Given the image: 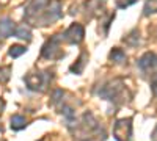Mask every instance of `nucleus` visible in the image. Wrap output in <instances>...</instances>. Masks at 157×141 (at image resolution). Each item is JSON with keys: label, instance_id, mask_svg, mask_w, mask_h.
<instances>
[{"label": "nucleus", "instance_id": "1", "mask_svg": "<svg viewBox=\"0 0 157 141\" xmlns=\"http://www.w3.org/2000/svg\"><path fill=\"white\" fill-rule=\"evenodd\" d=\"M63 36H64V39H68L71 44L80 43V41L83 39V28H82V25H78V24L71 25V27L66 30V33H64Z\"/></svg>", "mask_w": 157, "mask_h": 141}, {"label": "nucleus", "instance_id": "2", "mask_svg": "<svg viewBox=\"0 0 157 141\" xmlns=\"http://www.w3.org/2000/svg\"><path fill=\"white\" fill-rule=\"evenodd\" d=\"M13 32H14V24H13L11 19L5 17L0 20V36L2 38H8L13 35Z\"/></svg>", "mask_w": 157, "mask_h": 141}, {"label": "nucleus", "instance_id": "3", "mask_svg": "<svg viewBox=\"0 0 157 141\" xmlns=\"http://www.w3.org/2000/svg\"><path fill=\"white\" fill-rule=\"evenodd\" d=\"M14 35H16L17 38H21V39H30V36H32L30 30L25 27V25H21V27H17L16 32H14Z\"/></svg>", "mask_w": 157, "mask_h": 141}, {"label": "nucleus", "instance_id": "4", "mask_svg": "<svg viewBox=\"0 0 157 141\" xmlns=\"http://www.w3.org/2000/svg\"><path fill=\"white\" fill-rule=\"evenodd\" d=\"M11 127L14 130H19V129H22V127H25V119L22 118V116H14L11 119Z\"/></svg>", "mask_w": 157, "mask_h": 141}, {"label": "nucleus", "instance_id": "5", "mask_svg": "<svg viewBox=\"0 0 157 141\" xmlns=\"http://www.w3.org/2000/svg\"><path fill=\"white\" fill-rule=\"evenodd\" d=\"M25 47H22V46H13L11 49H10V55L13 57V58H17L19 55H22L24 52H25Z\"/></svg>", "mask_w": 157, "mask_h": 141}]
</instances>
